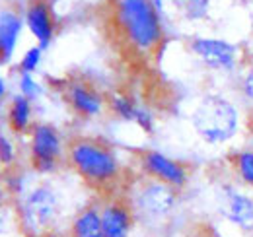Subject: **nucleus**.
<instances>
[{"mask_svg": "<svg viewBox=\"0 0 253 237\" xmlns=\"http://www.w3.org/2000/svg\"><path fill=\"white\" fill-rule=\"evenodd\" d=\"M191 122L203 142L211 146H222L238 134L240 111L228 97L220 93H209L195 107Z\"/></svg>", "mask_w": 253, "mask_h": 237, "instance_id": "nucleus-1", "label": "nucleus"}, {"mask_svg": "<svg viewBox=\"0 0 253 237\" xmlns=\"http://www.w3.org/2000/svg\"><path fill=\"white\" fill-rule=\"evenodd\" d=\"M117 22L130 45L138 51H152L162 39L158 8L154 0H115Z\"/></svg>", "mask_w": 253, "mask_h": 237, "instance_id": "nucleus-2", "label": "nucleus"}, {"mask_svg": "<svg viewBox=\"0 0 253 237\" xmlns=\"http://www.w3.org/2000/svg\"><path fill=\"white\" fill-rule=\"evenodd\" d=\"M70 161L76 171L94 183H105L117 175L119 161L115 154L103 144L92 140H78L70 146Z\"/></svg>", "mask_w": 253, "mask_h": 237, "instance_id": "nucleus-3", "label": "nucleus"}, {"mask_svg": "<svg viewBox=\"0 0 253 237\" xmlns=\"http://www.w3.org/2000/svg\"><path fill=\"white\" fill-rule=\"evenodd\" d=\"M218 214L234 230L244 236L253 234V195L250 191L224 183L218 193Z\"/></svg>", "mask_w": 253, "mask_h": 237, "instance_id": "nucleus-4", "label": "nucleus"}, {"mask_svg": "<svg viewBox=\"0 0 253 237\" xmlns=\"http://www.w3.org/2000/svg\"><path fill=\"white\" fill-rule=\"evenodd\" d=\"M59 210H61L59 195L51 187L41 185V187H35L26 197L22 204V218L30 232L39 234L57 222Z\"/></svg>", "mask_w": 253, "mask_h": 237, "instance_id": "nucleus-5", "label": "nucleus"}, {"mask_svg": "<svg viewBox=\"0 0 253 237\" xmlns=\"http://www.w3.org/2000/svg\"><path fill=\"white\" fill-rule=\"evenodd\" d=\"M177 206V191L166 183H146L134 198V208L146 220H166Z\"/></svg>", "mask_w": 253, "mask_h": 237, "instance_id": "nucleus-6", "label": "nucleus"}, {"mask_svg": "<svg viewBox=\"0 0 253 237\" xmlns=\"http://www.w3.org/2000/svg\"><path fill=\"white\" fill-rule=\"evenodd\" d=\"M191 51L199 57L203 64L212 70L232 72L238 66V47L230 41L216 39V37H197L191 43Z\"/></svg>", "mask_w": 253, "mask_h": 237, "instance_id": "nucleus-7", "label": "nucleus"}, {"mask_svg": "<svg viewBox=\"0 0 253 237\" xmlns=\"http://www.w3.org/2000/svg\"><path fill=\"white\" fill-rule=\"evenodd\" d=\"M61 136L51 124H37L32 136V158L37 171H53L61 156Z\"/></svg>", "mask_w": 253, "mask_h": 237, "instance_id": "nucleus-8", "label": "nucleus"}, {"mask_svg": "<svg viewBox=\"0 0 253 237\" xmlns=\"http://www.w3.org/2000/svg\"><path fill=\"white\" fill-rule=\"evenodd\" d=\"M142 163H144V169L156 181L166 183V185H169L173 189L185 187L187 177H189L183 163L168 158L162 152H146L144 158H142Z\"/></svg>", "mask_w": 253, "mask_h": 237, "instance_id": "nucleus-9", "label": "nucleus"}, {"mask_svg": "<svg viewBox=\"0 0 253 237\" xmlns=\"http://www.w3.org/2000/svg\"><path fill=\"white\" fill-rule=\"evenodd\" d=\"M103 237H130L134 216L123 202H109L99 210Z\"/></svg>", "mask_w": 253, "mask_h": 237, "instance_id": "nucleus-10", "label": "nucleus"}, {"mask_svg": "<svg viewBox=\"0 0 253 237\" xmlns=\"http://www.w3.org/2000/svg\"><path fill=\"white\" fill-rule=\"evenodd\" d=\"M26 22H28V28L33 33V37L37 39V45L41 49H47L53 39V33H55V24H53L49 6L43 0H35L28 8Z\"/></svg>", "mask_w": 253, "mask_h": 237, "instance_id": "nucleus-11", "label": "nucleus"}, {"mask_svg": "<svg viewBox=\"0 0 253 237\" xmlns=\"http://www.w3.org/2000/svg\"><path fill=\"white\" fill-rule=\"evenodd\" d=\"M68 101L74 107V111L84 117L99 115L101 107H103V97L86 84H72L68 88Z\"/></svg>", "mask_w": 253, "mask_h": 237, "instance_id": "nucleus-12", "label": "nucleus"}, {"mask_svg": "<svg viewBox=\"0 0 253 237\" xmlns=\"http://www.w3.org/2000/svg\"><path fill=\"white\" fill-rule=\"evenodd\" d=\"M20 31H22L20 16L10 10H2L0 12V62L10 60V57L14 55Z\"/></svg>", "mask_w": 253, "mask_h": 237, "instance_id": "nucleus-13", "label": "nucleus"}, {"mask_svg": "<svg viewBox=\"0 0 253 237\" xmlns=\"http://www.w3.org/2000/svg\"><path fill=\"white\" fill-rule=\"evenodd\" d=\"M70 236L72 237H103L101 230V214L94 206L84 208L70 226Z\"/></svg>", "mask_w": 253, "mask_h": 237, "instance_id": "nucleus-14", "label": "nucleus"}, {"mask_svg": "<svg viewBox=\"0 0 253 237\" xmlns=\"http://www.w3.org/2000/svg\"><path fill=\"white\" fill-rule=\"evenodd\" d=\"M30 120H32V103L28 97L24 95H18L14 97L12 101V107H10V122L14 126V130L22 132L30 126Z\"/></svg>", "mask_w": 253, "mask_h": 237, "instance_id": "nucleus-15", "label": "nucleus"}, {"mask_svg": "<svg viewBox=\"0 0 253 237\" xmlns=\"http://www.w3.org/2000/svg\"><path fill=\"white\" fill-rule=\"evenodd\" d=\"M234 169L238 179L253 191V150H242L234 156Z\"/></svg>", "mask_w": 253, "mask_h": 237, "instance_id": "nucleus-16", "label": "nucleus"}, {"mask_svg": "<svg viewBox=\"0 0 253 237\" xmlns=\"http://www.w3.org/2000/svg\"><path fill=\"white\" fill-rule=\"evenodd\" d=\"M109 105H111V109H113V113H115L117 117L134 122L136 111H138V105H136L130 97H126V95H123V93H115V95H111Z\"/></svg>", "mask_w": 253, "mask_h": 237, "instance_id": "nucleus-17", "label": "nucleus"}, {"mask_svg": "<svg viewBox=\"0 0 253 237\" xmlns=\"http://www.w3.org/2000/svg\"><path fill=\"white\" fill-rule=\"evenodd\" d=\"M177 6L187 20H203L209 14L211 0H177Z\"/></svg>", "mask_w": 253, "mask_h": 237, "instance_id": "nucleus-18", "label": "nucleus"}, {"mask_svg": "<svg viewBox=\"0 0 253 237\" xmlns=\"http://www.w3.org/2000/svg\"><path fill=\"white\" fill-rule=\"evenodd\" d=\"M41 55H43V49L37 45V47H32L26 55H24V59L20 62V68H22V72H28V74H33L35 70H37V66H39V62H41Z\"/></svg>", "mask_w": 253, "mask_h": 237, "instance_id": "nucleus-19", "label": "nucleus"}, {"mask_svg": "<svg viewBox=\"0 0 253 237\" xmlns=\"http://www.w3.org/2000/svg\"><path fill=\"white\" fill-rule=\"evenodd\" d=\"M20 89H22V95L28 97V99H33L37 93H39V86L37 82L33 80L32 74L28 72H22V78H20Z\"/></svg>", "mask_w": 253, "mask_h": 237, "instance_id": "nucleus-20", "label": "nucleus"}, {"mask_svg": "<svg viewBox=\"0 0 253 237\" xmlns=\"http://www.w3.org/2000/svg\"><path fill=\"white\" fill-rule=\"evenodd\" d=\"M134 122H136L140 128H144L146 132H152V130H154V115H152L146 107H142V105H138Z\"/></svg>", "mask_w": 253, "mask_h": 237, "instance_id": "nucleus-21", "label": "nucleus"}, {"mask_svg": "<svg viewBox=\"0 0 253 237\" xmlns=\"http://www.w3.org/2000/svg\"><path fill=\"white\" fill-rule=\"evenodd\" d=\"M12 159H14V146L4 134H0V161L10 163Z\"/></svg>", "mask_w": 253, "mask_h": 237, "instance_id": "nucleus-22", "label": "nucleus"}, {"mask_svg": "<svg viewBox=\"0 0 253 237\" xmlns=\"http://www.w3.org/2000/svg\"><path fill=\"white\" fill-rule=\"evenodd\" d=\"M242 91H244V95L253 103V66L244 74V78H242Z\"/></svg>", "mask_w": 253, "mask_h": 237, "instance_id": "nucleus-23", "label": "nucleus"}, {"mask_svg": "<svg viewBox=\"0 0 253 237\" xmlns=\"http://www.w3.org/2000/svg\"><path fill=\"white\" fill-rule=\"evenodd\" d=\"M4 93H6V86H4V82H2V78H0V99L4 97Z\"/></svg>", "mask_w": 253, "mask_h": 237, "instance_id": "nucleus-24", "label": "nucleus"}, {"mask_svg": "<svg viewBox=\"0 0 253 237\" xmlns=\"http://www.w3.org/2000/svg\"><path fill=\"white\" fill-rule=\"evenodd\" d=\"M41 237H63L61 234H55V232H49V234H45V236H41Z\"/></svg>", "mask_w": 253, "mask_h": 237, "instance_id": "nucleus-25", "label": "nucleus"}, {"mask_svg": "<svg viewBox=\"0 0 253 237\" xmlns=\"http://www.w3.org/2000/svg\"><path fill=\"white\" fill-rule=\"evenodd\" d=\"M154 6L160 10V8H162V0H154Z\"/></svg>", "mask_w": 253, "mask_h": 237, "instance_id": "nucleus-26", "label": "nucleus"}, {"mask_svg": "<svg viewBox=\"0 0 253 237\" xmlns=\"http://www.w3.org/2000/svg\"><path fill=\"white\" fill-rule=\"evenodd\" d=\"M0 202H2V187H0Z\"/></svg>", "mask_w": 253, "mask_h": 237, "instance_id": "nucleus-27", "label": "nucleus"}]
</instances>
